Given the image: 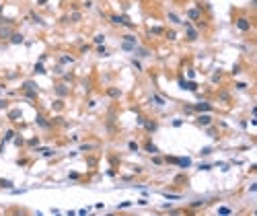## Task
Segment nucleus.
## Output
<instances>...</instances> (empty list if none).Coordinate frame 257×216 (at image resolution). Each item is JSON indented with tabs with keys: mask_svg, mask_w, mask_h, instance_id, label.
Wrapping results in <instances>:
<instances>
[{
	"mask_svg": "<svg viewBox=\"0 0 257 216\" xmlns=\"http://www.w3.org/2000/svg\"><path fill=\"white\" fill-rule=\"evenodd\" d=\"M212 107H210V103H198L196 105V111H210Z\"/></svg>",
	"mask_w": 257,
	"mask_h": 216,
	"instance_id": "9",
	"label": "nucleus"
},
{
	"mask_svg": "<svg viewBox=\"0 0 257 216\" xmlns=\"http://www.w3.org/2000/svg\"><path fill=\"white\" fill-rule=\"evenodd\" d=\"M10 35H12L10 27H0V39H6V37H10Z\"/></svg>",
	"mask_w": 257,
	"mask_h": 216,
	"instance_id": "4",
	"label": "nucleus"
},
{
	"mask_svg": "<svg viewBox=\"0 0 257 216\" xmlns=\"http://www.w3.org/2000/svg\"><path fill=\"white\" fill-rule=\"evenodd\" d=\"M179 84H181V89H189V91H196V89H198L196 82H185V80H181Z\"/></svg>",
	"mask_w": 257,
	"mask_h": 216,
	"instance_id": "6",
	"label": "nucleus"
},
{
	"mask_svg": "<svg viewBox=\"0 0 257 216\" xmlns=\"http://www.w3.org/2000/svg\"><path fill=\"white\" fill-rule=\"evenodd\" d=\"M62 62H64V64H66V62H74V58H70V56H64V58H62Z\"/></svg>",
	"mask_w": 257,
	"mask_h": 216,
	"instance_id": "26",
	"label": "nucleus"
},
{
	"mask_svg": "<svg viewBox=\"0 0 257 216\" xmlns=\"http://www.w3.org/2000/svg\"><path fill=\"white\" fill-rule=\"evenodd\" d=\"M146 150H148V152H152V154H154V152H158L156 144H152V142H146Z\"/></svg>",
	"mask_w": 257,
	"mask_h": 216,
	"instance_id": "12",
	"label": "nucleus"
},
{
	"mask_svg": "<svg viewBox=\"0 0 257 216\" xmlns=\"http://www.w3.org/2000/svg\"><path fill=\"white\" fill-rule=\"evenodd\" d=\"M169 19H171V21H175V23H179V17H177L175 12H169Z\"/></svg>",
	"mask_w": 257,
	"mask_h": 216,
	"instance_id": "23",
	"label": "nucleus"
},
{
	"mask_svg": "<svg viewBox=\"0 0 257 216\" xmlns=\"http://www.w3.org/2000/svg\"><path fill=\"white\" fill-rule=\"evenodd\" d=\"M230 212H232V210L226 208V206H220V208H218V214H230Z\"/></svg>",
	"mask_w": 257,
	"mask_h": 216,
	"instance_id": "15",
	"label": "nucleus"
},
{
	"mask_svg": "<svg viewBox=\"0 0 257 216\" xmlns=\"http://www.w3.org/2000/svg\"><path fill=\"white\" fill-rule=\"evenodd\" d=\"M80 150H93V144H82Z\"/></svg>",
	"mask_w": 257,
	"mask_h": 216,
	"instance_id": "25",
	"label": "nucleus"
},
{
	"mask_svg": "<svg viewBox=\"0 0 257 216\" xmlns=\"http://www.w3.org/2000/svg\"><path fill=\"white\" fill-rule=\"evenodd\" d=\"M152 101H154V103H158V105H165V99H162V97H158V95H154V97H152Z\"/></svg>",
	"mask_w": 257,
	"mask_h": 216,
	"instance_id": "16",
	"label": "nucleus"
},
{
	"mask_svg": "<svg viewBox=\"0 0 257 216\" xmlns=\"http://www.w3.org/2000/svg\"><path fill=\"white\" fill-rule=\"evenodd\" d=\"M120 95H122V93H120L117 89H109V97H120Z\"/></svg>",
	"mask_w": 257,
	"mask_h": 216,
	"instance_id": "17",
	"label": "nucleus"
},
{
	"mask_svg": "<svg viewBox=\"0 0 257 216\" xmlns=\"http://www.w3.org/2000/svg\"><path fill=\"white\" fill-rule=\"evenodd\" d=\"M35 72H41V74L45 72V68H43V64H41V62H37V66H35Z\"/></svg>",
	"mask_w": 257,
	"mask_h": 216,
	"instance_id": "18",
	"label": "nucleus"
},
{
	"mask_svg": "<svg viewBox=\"0 0 257 216\" xmlns=\"http://www.w3.org/2000/svg\"><path fill=\"white\" fill-rule=\"evenodd\" d=\"M237 27H239L241 31H247V29H249V21H247V19H239V21H237Z\"/></svg>",
	"mask_w": 257,
	"mask_h": 216,
	"instance_id": "3",
	"label": "nucleus"
},
{
	"mask_svg": "<svg viewBox=\"0 0 257 216\" xmlns=\"http://www.w3.org/2000/svg\"><path fill=\"white\" fill-rule=\"evenodd\" d=\"M12 136H15V132H12V130H8V132L4 134V142H6V140H12Z\"/></svg>",
	"mask_w": 257,
	"mask_h": 216,
	"instance_id": "20",
	"label": "nucleus"
},
{
	"mask_svg": "<svg viewBox=\"0 0 257 216\" xmlns=\"http://www.w3.org/2000/svg\"><path fill=\"white\" fill-rule=\"evenodd\" d=\"M187 17H189L191 21H198V19H200V8H189V10H187Z\"/></svg>",
	"mask_w": 257,
	"mask_h": 216,
	"instance_id": "2",
	"label": "nucleus"
},
{
	"mask_svg": "<svg viewBox=\"0 0 257 216\" xmlns=\"http://www.w3.org/2000/svg\"><path fill=\"white\" fill-rule=\"evenodd\" d=\"M122 50H124V52H132V50H136V47H134V43L124 41V43H122Z\"/></svg>",
	"mask_w": 257,
	"mask_h": 216,
	"instance_id": "10",
	"label": "nucleus"
},
{
	"mask_svg": "<svg viewBox=\"0 0 257 216\" xmlns=\"http://www.w3.org/2000/svg\"><path fill=\"white\" fill-rule=\"evenodd\" d=\"M210 152H212V148H210V146H206V148H202V154H210Z\"/></svg>",
	"mask_w": 257,
	"mask_h": 216,
	"instance_id": "27",
	"label": "nucleus"
},
{
	"mask_svg": "<svg viewBox=\"0 0 257 216\" xmlns=\"http://www.w3.org/2000/svg\"><path fill=\"white\" fill-rule=\"evenodd\" d=\"M97 52H99V54H107V47H105V45H99Z\"/></svg>",
	"mask_w": 257,
	"mask_h": 216,
	"instance_id": "24",
	"label": "nucleus"
},
{
	"mask_svg": "<svg viewBox=\"0 0 257 216\" xmlns=\"http://www.w3.org/2000/svg\"><path fill=\"white\" fill-rule=\"evenodd\" d=\"M37 124H39V126H41V128H48V130H50V128H52V126H50V122H48V119H45V117H41V115H39V117H37Z\"/></svg>",
	"mask_w": 257,
	"mask_h": 216,
	"instance_id": "7",
	"label": "nucleus"
},
{
	"mask_svg": "<svg viewBox=\"0 0 257 216\" xmlns=\"http://www.w3.org/2000/svg\"><path fill=\"white\" fill-rule=\"evenodd\" d=\"M210 122H212V117H210V115H200V117H198V124H200V126H208Z\"/></svg>",
	"mask_w": 257,
	"mask_h": 216,
	"instance_id": "5",
	"label": "nucleus"
},
{
	"mask_svg": "<svg viewBox=\"0 0 257 216\" xmlns=\"http://www.w3.org/2000/svg\"><path fill=\"white\" fill-rule=\"evenodd\" d=\"M167 161H169V163H175L177 167H183V169L191 165V159H189V156H167Z\"/></svg>",
	"mask_w": 257,
	"mask_h": 216,
	"instance_id": "1",
	"label": "nucleus"
},
{
	"mask_svg": "<svg viewBox=\"0 0 257 216\" xmlns=\"http://www.w3.org/2000/svg\"><path fill=\"white\" fill-rule=\"evenodd\" d=\"M2 107H6V101H0V109H2Z\"/></svg>",
	"mask_w": 257,
	"mask_h": 216,
	"instance_id": "29",
	"label": "nucleus"
},
{
	"mask_svg": "<svg viewBox=\"0 0 257 216\" xmlns=\"http://www.w3.org/2000/svg\"><path fill=\"white\" fill-rule=\"evenodd\" d=\"M136 50H138V54H140V56H148V52L144 50V47H136Z\"/></svg>",
	"mask_w": 257,
	"mask_h": 216,
	"instance_id": "22",
	"label": "nucleus"
},
{
	"mask_svg": "<svg viewBox=\"0 0 257 216\" xmlns=\"http://www.w3.org/2000/svg\"><path fill=\"white\" fill-rule=\"evenodd\" d=\"M130 150H138V144L136 142H130Z\"/></svg>",
	"mask_w": 257,
	"mask_h": 216,
	"instance_id": "28",
	"label": "nucleus"
},
{
	"mask_svg": "<svg viewBox=\"0 0 257 216\" xmlns=\"http://www.w3.org/2000/svg\"><path fill=\"white\" fill-rule=\"evenodd\" d=\"M142 126H146L148 132H156V122H144Z\"/></svg>",
	"mask_w": 257,
	"mask_h": 216,
	"instance_id": "11",
	"label": "nucleus"
},
{
	"mask_svg": "<svg viewBox=\"0 0 257 216\" xmlns=\"http://www.w3.org/2000/svg\"><path fill=\"white\" fill-rule=\"evenodd\" d=\"M200 169H202V171H206V169H212V165H210V163H202V165H200Z\"/></svg>",
	"mask_w": 257,
	"mask_h": 216,
	"instance_id": "21",
	"label": "nucleus"
},
{
	"mask_svg": "<svg viewBox=\"0 0 257 216\" xmlns=\"http://www.w3.org/2000/svg\"><path fill=\"white\" fill-rule=\"evenodd\" d=\"M23 39H25V37H23L21 33H15V35H10V43H23Z\"/></svg>",
	"mask_w": 257,
	"mask_h": 216,
	"instance_id": "8",
	"label": "nucleus"
},
{
	"mask_svg": "<svg viewBox=\"0 0 257 216\" xmlns=\"http://www.w3.org/2000/svg\"><path fill=\"white\" fill-rule=\"evenodd\" d=\"M187 37H189V39H196V37H198V31L189 27V29H187Z\"/></svg>",
	"mask_w": 257,
	"mask_h": 216,
	"instance_id": "13",
	"label": "nucleus"
},
{
	"mask_svg": "<svg viewBox=\"0 0 257 216\" xmlns=\"http://www.w3.org/2000/svg\"><path fill=\"white\" fill-rule=\"evenodd\" d=\"M124 41H130V43H136V37H134V35H124Z\"/></svg>",
	"mask_w": 257,
	"mask_h": 216,
	"instance_id": "19",
	"label": "nucleus"
},
{
	"mask_svg": "<svg viewBox=\"0 0 257 216\" xmlns=\"http://www.w3.org/2000/svg\"><path fill=\"white\" fill-rule=\"evenodd\" d=\"M56 93H58V95H62V97H64V95H66L68 91H66V87H60V84H58V87H56Z\"/></svg>",
	"mask_w": 257,
	"mask_h": 216,
	"instance_id": "14",
	"label": "nucleus"
}]
</instances>
